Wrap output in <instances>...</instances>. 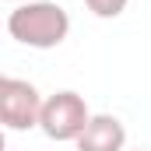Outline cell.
I'll return each mask as SVG.
<instances>
[{
  "label": "cell",
  "mask_w": 151,
  "mask_h": 151,
  "mask_svg": "<svg viewBox=\"0 0 151 151\" xmlns=\"http://www.w3.org/2000/svg\"><path fill=\"white\" fill-rule=\"evenodd\" d=\"M46 99L39 95L32 81L21 77H0V123L7 130H32L42 119Z\"/></svg>",
  "instance_id": "3"
},
{
  "label": "cell",
  "mask_w": 151,
  "mask_h": 151,
  "mask_svg": "<svg viewBox=\"0 0 151 151\" xmlns=\"http://www.w3.org/2000/svg\"><path fill=\"white\" fill-rule=\"evenodd\" d=\"M137 151H148V148H137Z\"/></svg>",
  "instance_id": "6"
},
{
  "label": "cell",
  "mask_w": 151,
  "mask_h": 151,
  "mask_svg": "<svg viewBox=\"0 0 151 151\" xmlns=\"http://www.w3.org/2000/svg\"><path fill=\"white\" fill-rule=\"evenodd\" d=\"M91 109L88 102L77 95V91H56L46 99L42 106V119H39V130L49 137V141H77L84 134V127L91 123Z\"/></svg>",
  "instance_id": "2"
},
{
  "label": "cell",
  "mask_w": 151,
  "mask_h": 151,
  "mask_svg": "<svg viewBox=\"0 0 151 151\" xmlns=\"http://www.w3.org/2000/svg\"><path fill=\"white\" fill-rule=\"evenodd\" d=\"M7 32L28 49H56L70 35V14L56 0H28L7 14Z\"/></svg>",
  "instance_id": "1"
},
{
  "label": "cell",
  "mask_w": 151,
  "mask_h": 151,
  "mask_svg": "<svg viewBox=\"0 0 151 151\" xmlns=\"http://www.w3.org/2000/svg\"><path fill=\"white\" fill-rule=\"evenodd\" d=\"M74 144L77 151H123L127 148V127L109 113H95Z\"/></svg>",
  "instance_id": "4"
},
{
  "label": "cell",
  "mask_w": 151,
  "mask_h": 151,
  "mask_svg": "<svg viewBox=\"0 0 151 151\" xmlns=\"http://www.w3.org/2000/svg\"><path fill=\"white\" fill-rule=\"evenodd\" d=\"M95 18H119L127 11V0H84Z\"/></svg>",
  "instance_id": "5"
}]
</instances>
